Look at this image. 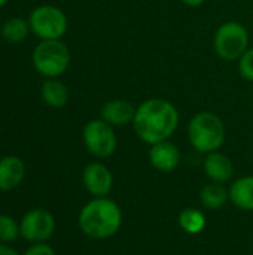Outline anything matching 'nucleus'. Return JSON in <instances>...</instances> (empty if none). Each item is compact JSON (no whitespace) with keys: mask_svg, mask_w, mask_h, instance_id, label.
<instances>
[{"mask_svg":"<svg viewBox=\"0 0 253 255\" xmlns=\"http://www.w3.org/2000/svg\"><path fill=\"white\" fill-rule=\"evenodd\" d=\"M179 124V112L164 99H149L137 109L133 120L137 136L151 145L167 140Z\"/></svg>","mask_w":253,"mask_h":255,"instance_id":"f257e3e1","label":"nucleus"},{"mask_svg":"<svg viewBox=\"0 0 253 255\" xmlns=\"http://www.w3.org/2000/svg\"><path fill=\"white\" fill-rule=\"evenodd\" d=\"M122 224L119 206L104 197H97L86 203L79 214L81 230L94 239L112 238Z\"/></svg>","mask_w":253,"mask_h":255,"instance_id":"f03ea898","label":"nucleus"},{"mask_svg":"<svg viewBox=\"0 0 253 255\" xmlns=\"http://www.w3.org/2000/svg\"><path fill=\"white\" fill-rule=\"evenodd\" d=\"M191 145L200 152H215L225 140V126L222 120L212 112L197 114L188 127Z\"/></svg>","mask_w":253,"mask_h":255,"instance_id":"7ed1b4c3","label":"nucleus"},{"mask_svg":"<svg viewBox=\"0 0 253 255\" xmlns=\"http://www.w3.org/2000/svg\"><path fill=\"white\" fill-rule=\"evenodd\" d=\"M33 64L36 70L46 78L63 75L70 64V52L60 40H43L33 52Z\"/></svg>","mask_w":253,"mask_h":255,"instance_id":"20e7f679","label":"nucleus"},{"mask_svg":"<svg viewBox=\"0 0 253 255\" xmlns=\"http://www.w3.org/2000/svg\"><path fill=\"white\" fill-rule=\"evenodd\" d=\"M215 51L227 61L239 60L249 46V33L246 27L236 21H228L222 24L215 34Z\"/></svg>","mask_w":253,"mask_h":255,"instance_id":"39448f33","label":"nucleus"},{"mask_svg":"<svg viewBox=\"0 0 253 255\" xmlns=\"http://www.w3.org/2000/svg\"><path fill=\"white\" fill-rule=\"evenodd\" d=\"M28 24L33 33L43 40H57L67 30V18L64 12L49 4L36 7L30 15Z\"/></svg>","mask_w":253,"mask_h":255,"instance_id":"423d86ee","label":"nucleus"},{"mask_svg":"<svg viewBox=\"0 0 253 255\" xmlns=\"http://www.w3.org/2000/svg\"><path fill=\"white\" fill-rule=\"evenodd\" d=\"M84 143L92 155L107 158L116 149V136L104 120H92L84 127Z\"/></svg>","mask_w":253,"mask_h":255,"instance_id":"0eeeda50","label":"nucleus"},{"mask_svg":"<svg viewBox=\"0 0 253 255\" xmlns=\"http://www.w3.org/2000/svg\"><path fill=\"white\" fill-rule=\"evenodd\" d=\"M55 230L54 217L46 209H31L28 211L19 224V235L33 244H43L48 241Z\"/></svg>","mask_w":253,"mask_h":255,"instance_id":"6e6552de","label":"nucleus"},{"mask_svg":"<svg viewBox=\"0 0 253 255\" xmlns=\"http://www.w3.org/2000/svg\"><path fill=\"white\" fill-rule=\"evenodd\" d=\"M84 185L89 194L95 197H104L112 190V173L101 163H91L84 170Z\"/></svg>","mask_w":253,"mask_h":255,"instance_id":"1a4fd4ad","label":"nucleus"},{"mask_svg":"<svg viewBox=\"0 0 253 255\" xmlns=\"http://www.w3.org/2000/svg\"><path fill=\"white\" fill-rule=\"evenodd\" d=\"M149 158L155 169L169 173L177 169L180 163V151L174 143L169 140H163V142L152 145Z\"/></svg>","mask_w":253,"mask_h":255,"instance_id":"9d476101","label":"nucleus"},{"mask_svg":"<svg viewBox=\"0 0 253 255\" xmlns=\"http://www.w3.org/2000/svg\"><path fill=\"white\" fill-rule=\"evenodd\" d=\"M204 172L206 175L216 184L228 182L234 175V166L233 161L218 151L207 154L204 160Z\"/></svg>","mask_w":253,"mask_h":255,"instance_id":"9b49d317","label":"nucleus"},{"mask_svg":"<svg viewBox=\"0 0 253 255\" xmlns=\"http://www.w3.org/2000/svg\"><path fill=\"white\" fill-rule=\"evenodd\" d=\"M25 175L24 163L13 155L3 157L0 160V191L13 190L21 184Z\"/></svg>","mask_w":253,"mask_h":255,"instance_id":"f8f14e48","label":"nucleus"},{"mask_svg":"<svg viewBox=\"0 0 253 255\" xmlns=\"http://www.w3.org/2000/svg\"><path fill=\"white\" fill-rule=\"evenodd\" d=\"M136 108L127 100H112L101 109V118L110 126H125L133 123Z\"/></svg>","mask_w":253,"mask_h":255,"instance_id":"ddd939ff","label":"nucleus"},{"mask_svg":"<svg viewBox=\"0 0 253 255\" xmlns=\"http://www.w3.org/2000/svg\"><path fill=\"white\" fill-rule=\"evenodd\" d=\"M230 199L237 208L243 211H253V176L237 179L231 185Z\"/></svg>","mask_w":253,"mask_h":255,"instance_id":"4468645a","label":"nucleus"},{"mask_svg":"<svg viewBox=\"0 0 253 255\" xmlns=\"http://www.w3.org/2000/svg\"><path fill=\"white\" fill-rule=\"evenodd\" d=\"M42 99L48 106L58 109L69 102V90L63 82L49 79L42 87Z\"/></svg>","mask_w":253,"mask_h":255,"instance_id":"2eb2a0df","label":"nucleus"},{"mask_svg":"<svg viewBox=\"0 0 253 255\" xmlns=\"http://www.w3.org/2000/svg\"><path fill=\"white\" fill-rule=\"evenodd\" d=\"M230 193L219 184H209L200 193V202L204 208L210 211H218L228 202Z\"/></svg>","mask_w":253,"mask_h":255,"instance_id":"dca6fc26","label":"nucleus"},{"mask_svg":"<svg viewBox=\"0 0 253 255\" xmlns=\"http://www.w3.org/2000/svg\"><path fill=\"white\" fill-rule=\"evenodd\" d=\"M28 30H30V24L27 21H24L21 18H12L3 24L1 36L7 42L16 43V42H21L27 37Z\"/></svg>","mask_w":253,"mask_h":255,"instance_id":"f3484780","label":"nucleus"},{"mask_svg":"<svg viewBox=\"0 0 253 255\" xmlns=\"http://www.w3.org/2000/svg\"><path fill=\"white\" fill-rule=\"evenodd\" d=\"M179 224H180V227L186 232V233H189V235H197V233H200L203 229H204V226H206V218H204V215L200 212V211H197V209H185V211H182V214H180V217H179Z\"/></svg>","mask_w":253,"mask_h":255,"instance_id":"a211bd4d","label":"nucleus"},{"mask_svg":"<svg viewBox=\"0 0 253 255\" xmlns=\"http://www.w3.org/2000/svg\"><path fill=\"white\" fill-rule=\"evenodd\" d=\"M18 235H19V227L16 221L12 217L0 215V242L3 244L12 242L18 238Z\"/></svg>","mask_w":253,"mask_h":255,"instance_id":"6ab92c4d","label":"nucleus"},{"mask_svg":"<svg viewBox=\"0 0 253 255\" xmlns=\"http://www.w3.org/2000/svg\"><path fill=\"white\" fill-rule=\"evenodd\" d=\"M239 70L240 75L253 82V48L248 49L242 57H240V63H239Z\"/></svg>","mask_w":253,"mask_h":255,"instance_id":"aec40b11","label":"nucleus"},{"mask_svg":"<svg viewBox=\"0 0 253 255\" xmlns=\"http://www.w3.org/2000/svg\"><path fill=\"white\" fill-rule=\"evenodd\" d=\"M24 255H55L54 250L45 244H34L33 247H30Z\"/></svg>","mask_w":253,"mask_h":255,"instance_id":"412c9836","label":"nucleus"},{"mask_svg":"<svg viewBox=\"0 0 253 255\" xmlns=\"http://www.w3.org/2000/svg\"><path fill=\"white\" fill-rule=\"evenodd\" d=\"M0 255H19L15 250L9 248L7 245H1L0 244Z\"/></svg>","mask_w":253,"mask_h":255,"instance_id":"4be33fe9","label":"nucleus"},{"mask_svg":"<svg viewBox=\"0 0 253 255\" xmlns=\"http://www.w3.org/2000/svg\"><path fill=\"white\" fill-rule=\"evenodd\" d=\"M185 4H188V6H192V7H195V6H200V4H203L204 3V0H182Z\"/></svg>","mask_w":253,"mask_h":255,"instance_id":"5701e85b","label":"nucleus"},{"mask_svg":"<svg viewBox=\"0 0 253 255\" xmlns=\"http://www.w3.org/2000/svg\"><path fill=\"white\" fill-rule=\"evenodd\" d=\"M4 3H7V0H0V6H3Z\"/></svg>","mask_w":253,"mask_h":255,"instance_id":"b1692460","label":"nucleus"}]
</instances>
